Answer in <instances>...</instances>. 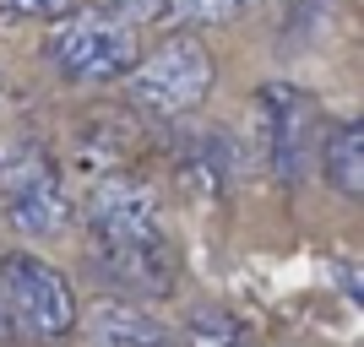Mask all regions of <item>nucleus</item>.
Listing matches in <instances>:
<instances>
[{"label":"nucleus","mask_w":364,"mask_h":347,"mask_svg":"<svg viewBox=\"0 0 364 347\" xmlns=\"http://www.w3.org/2000/svg\"><path fill=\"white\" fill-rule=\"evenodd\" d=\"M44 55L55 60V71L71 82H120L136 65V22L104 11V6H71L65 16H55V28L44 38Z\"/></svg>","instance_id":"obj_2"},{"label":"nucleus","mask_w":364,"mask_h":347,"mask_svg":"<svg viewBox=\"0 0 364 347\" xmlns=\"http://www.w3.org/2000/svg\"><path fill=\"white\" fill-rule=\"evenodd\" d=\"M92 342L98 347H180L168 326L136 309V304H104L92 315Z\"/></svg>","instance_id":"obj_7"},{"label":"nucleus","mask_w":364,"mask_h":347,"mask_svg":"<svg viewBox=\"0 0 364 347\" xmlns=\"http://www.w3.org/2000/svg\"><path fill=\"white\" fill-rule=\"evenodd\" d=\"M0 299L11 309V320L33 336H65L76 326V293L49 260L11 250L0 255Z\"/></svg>","instance_id":"obj_5"},{"label":"nucleus","mask_w":364,"mask_h":347,"mask_svg":"<svg viewBox=\"0 0 364 347\" xmlns=\"http://www.w3.org/2000/svg\"><path fill=\"white\" fill-rule=\"evenodd\" d=\"M250 0H164V22L174 28H213V22H228V16H240Z\"/></svg>","instance_id":"obj_10"},{"label":"nucleus","mask_w":364,"mask_h":347,"mask_svg":"<svg viewBox=\"0 0 364 347\" xmlns=\"http://www.w3.org/2000/svg\"><path fill=\"white\" fill-rule=\"evenodd\" d=\"M120 82L131 87V98H136L141 109L174 120V114H191V109L207 104V92H213V55H207L196 38L174 33V38L158 44L152 55H136V65H131Z\"/></svg>","instance_id":"obj_3"},{"label":"nucleus","mask_w":364,"mask_h":347,"mask_svg":"<svg viewBox=\"0 0 364 347\" xmlns=\"http://www.w3.org/2000/svg\"><path fill=\"white\" fill-rule=\"evenodd\" d=\"M92 6H104V11H114V16H125V22H152V16L164 11V0H92Z\"/></svg>","instance_id":"obj_12"},{"label":"nucleus","mask_w":364,"mask_h":347,"mask_svg":"<svg viewBox=\"0 0 364 347\" xmlns=\"http://www.w3.org/2000/svg\"><path fill=\"white\" fill-rule=\"evenodd\" d=\"M261 131H267V163L277 168V180L294 184L304 174V136H310V98L289 82H267L256 98Z\"/></svg>","instance_id":"obj_6"},{"label":"nucleus","mask_w":364,"mask_h":347,"mask_svg":"<svg viewBox=\"0 0 364 347\" xmlns=\"http://www.w3.org/2000/svg\"><path fill=\"white\" fill-rule=\"evenodd\" d=\"M0 206H6V223L28 239H44V233H60L65 217H71V201L60 190V174L44 163V152L28 147V141H11L0 147Z\"/></svg>","instance_id":"obj_4"},{"label":"nucleus","mask_w":364,"mask_h":347,"mask_svg":"<svg viewBox=\"0 0 364 347\" xmlns=\"http://www.w3.org/2000/svg\"><path fill=\"white\" fill-rule=\"evenodd\" d=\"M321 174L337 196L359 201L364 190V125L348 120V125H332L326 131V147H321Z\"/></svg>","instance_id":"obj_8"},{"label":"nucleus","mask_w":364,"mask_h":347,"mask_svg":"<svg viewBox=\"0 0 364 347\" xmlns=\"http://www.w3.org/2000/svg\"><path fill=\"white\" fill-rule=\"evenodd\" d=\"M87 233L109 277H120L131 293H168L180 277V250L164 233L158 201L131 174H104L87 190Z\"/></svg>","instance_id":"obj_1"},{"label":"nucleus","mask_w":364,"mask_h":347,"mask_svg":"<svg viewBox=\"0 0 364 347\" xmlns=\"http://www.w3.org/2000/svg\"><path fill=\"white\" fill-rule=\"evenodd\" d=\"M185 347H256L250 326L234 320L228 309H201L191 326H185Z\"/></svg>","instance_id":"obj_9"},{"label":"nucleus","mask_w":364,"mask_h":347,"mask_svg":"<svg viewBox=\"0 0 364 347\" xmlns=\"http://www.w3.org/2000/svg\"><path fill=\"white\" fill-rule=\"evenodd\" d=\"M71 6H82V0H0V16L6 22H55Z\"/></svg>","instance_id":"obj_11"}]
</instances>
